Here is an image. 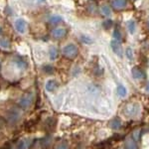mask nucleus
I'll return each instance as SVG.
<instances>
[{
  "mask_svg": "<svg viewBox=\"0 0 149 149\" xmlns=\"http://www.w3.org/2000/svg\"><path fill=\"white\" fill-rule=\"evenodd\" d=\"M4 117H5V120L8 122L9 124H15L16 122H17L19 119H20L21 113H20V111H19L18 109L12 107V109H8L5 112V115H4Z\"/></svg>",
  "mask_w": 149,
  "mask_h": 149,
  "instance_id": "obj_1",
  "label": "nucleus"
},
{
  "mask_svg": "<svg viewBox=\"0 0 149 149\" xmlns=\"http://www.w3.org/2000/svg\"><path fill=\"white\" fill-rule=\"evenodd\" d=\"M78 47L74 44H69L63 48V55L68 59H74L78 56Z\"/></svg>",
  "mask_w": 149,
  "mask_h": 149,
  "instance_id": "obj_2",
  "label": "nucleus"
},
{
  "mask_svg": "<svg viewBox=\"0 0 149 149\" xmlns=\"http://www.w3.org/2000/svg\"><path fill=\"white\" fill-rule=\"evenodd\" d=\"M33 100H34V95H33V93H25V95L19 100V102H18L19 107H21V109H28V107L32 104Z\"/></svg>",
  "mask_w": 149,
  "mask_h": 149,
  "instance_id": "obj_3",
  "label": "nucleus"
},
{
  "mask_svg": "<svg viewBox=\"0 0 149 149\" xmlns=\"http://www.w3.org/2000/svg\"><path fill=\"white\" fill-rule=\"evenodd\" d=\"M110 47H111V50L113 51V53L117 57H119V58L123 57V49H122V46L119 41H117L115 39L111 40V42H110Z\"/></svg>",
  "mask_w": 149,
  "mask_h": 149,
  "instance_id": "obj_4",
  "label": "nucleus"
},
{
  "mask_svg": "<svg viewBox=\"0 0 149 149\" xmlns=\"http://www.w3.org/2000/svg\"><path fill=\"white\" fill-rule=\"evenodd\" d=\"M15 29L17 32H19L20 34H24L26 32V29H27V23H26L25 20L19 18L15 21Z\"/></svg>",
  "mask_w": 149,
  "mask_h": 149,
  "instance_id": "obj_5",
  "label": "nucleus"
},
{
  "mask_svg": "<svg viewBox=\"0 0 149 149\" xmlns=\"http://www.w3.org/2000/svg\"><path fill=\"white\" fill-rule=\"evenodd\" d=\"M52 36L57 40H60V39H63L65 36L67 35V30L65 28H62V27H59V28H55L54 30L52 31Z\"/></svg>",
  "mask_w": 149,
  "mask_h": 149,
  "instance_id": "obj_6",
  "label": "nucleus"
},
{
  "mask_svg": "<svg viewBox=\"0 0 149 149\" xmlns=\"http://www.w3.org/2000/svg\"><path fill=\"white\" fill-rule=\"evenodd\" d=\"M127 5V0H112L111 6L115 10H122Z\"/></svg>",
  "mask_w": 149,
  "mask_h": 149,
  "instance_id": "obj_7",
  "label": "nucleus"
},
{
  "mask_svg": "<svg viewBox=\"0 0 149 149\" xmlns=\"http://www.w3.org/2000/svg\"><path fill=\"white\" fill-rule=\"evenodd\" d=\"M131 74L135 80H141V79L145 78V74L141 69L137 68V67H134L131 70Z\"/></svg>",
  "mask_w": 149,
  "mask_h": 149,
  "instance_id": "obj_8",
  "label": "nucleus"
},
{
  "mask_svg": "<svg viewBox=\"0 0 149 149\" xmlns=\"http://www.w3.org/2000/svg\"><path fill=\"white\" fill-rule=\"evenodd\" d=\"M14 63H15L16 66H17L18 68L21 69V70L26 69V68H27V66H28L26 60L23 59V58H21V57H15V58H14Z\"/></svg>",
  "mask_w": 149,
  "mask_h": 149,
  "instance_id": "obj_9",
  "label": "nucleus"
},
{
  "mask_svg": "<svg viewBox=\"0 0 149 149\" xmlns=\"http://www.w3.org/2000/svg\"><path fill=\"white\" fill-rule=\"evenodd\" d=\"M124 146H125V149H138L137 144H136L135 140H134L132 137H128L125 139Z\"/></svg>",
  "mask_w": 149,
  "mask_h": 149,
  "instance_id": "obj_10",
  "label": "nucleus"
},
{
  "mask_svg": "<svg viewBox=\"0 0 149 149\" xmlns=\"http://www.w3.org/2000/svg\"><path fill=\"white\" fill-rule=\"evenodd\" d=\"M58 86V83L55 80H49L46 83V86H45V88H46L47 92H54L55 90L57 88Z\"/></svg>",
  "mask_w": 149,
  "mask_h": 149,
  "instance_id": "obj_11",
  "label": "nucleus"
},
{
  "mask_svg": "<svg viewBox=\"0 0 149 149\" xmlns=\"http://www.w3.org/2000/svg\"><path fill=\"white\" fill-rule=\"evenodd\" d=\"M110 127L114 130L116 129H119L121 127V121L119 118H113L111 121H110Z\"/></svg>",
  "mask_w": 149,
  "mask_h": 149,
  "instance_id": "obj_12",
  "label": "nucleus"
},
{
  "mask_svg": "<svg viewBox=\"0 0 149 149\" xmlns=\"http://www.w3.org/2000/svg\"><path fill=\"white\" fill-rule=\"evenodd\" d=\"M62 21H63V18L59 15H53L49 18V22L53 25H57V24L61 23Z\"/></svg>",
  "mask_w": 149,
  "mask_h": 149,
  "instance_id": "obj_13",
  "label": "nucleus"
},
{
  "mask_svg": "<svg viewBox=\"0 0 149 149\" xmlns=\"http://www.w3.org/2000/svg\"><path fill=\"white\" fill-rule=\"evenodd\" d=\"M100 12H102V14L103 16H105V17H109L111 15V10H110L109 5H102L100 7Z\"/></svg>",
  "mask_w": 149,
  "mask_h": 149,
  "instance_id": "obj_14",
  "label": "nucleus"
},
{
  "mask_svg": "<svg viewBox=\"0 0 149 149\" xmlns=\"http://www.w3.org/2000/svg\"><path fill=\"white\" fill-rule=\"evenodd\" d=\"M29 146H30V142H29V140L24 139V140H21L20 142L17 144V146H16L15 149H27Z\"/></svg>",
  "mask_w": 149,
  "mask_h": 149,
  "instance_id": "obj_15",
  "label": "nucleus"
},
{
  "mask_svg": "<svg viewBox=\"0 0 149 149\" xmlns=\"http://www.w3.org/2000/svg\"><path fill=\"white\" fill-rule=\"evenodd\" d=\"M116 92H117V95H118L120 97H126V95H127V91H126V88H124L123 86H121V85H119L118 86H117Z\"/></svg>",
  "mask_w": 149,
  "mask_h": 149,
  "instance_id": "obj_16",
  "label": "nucleus"
},
{
  "mask_svg": "<svg viewBox=\"0 0 149 149\" xmlns=\"http://www.w3.org/2000/svg\"><path fill=\"white\" fill-rule=\"evenodd\" d=\"M49 56H50V59L52 60V61H54V60H56L58 58V50L56 47H51L49 50Z\"/></svg>",
  "mask_w": 149,
  "mask_h": 149,
  "instance_id": "obj_17",
  "label": "nucleus"
},
{
  "mask_svg": "<svg viewBox=\"0 0 149 149\" xmlns=\"http://www.w3.org/2000/svg\"><path fill=\"white\" fill-rule=\"evenodd\" d=\"M137 111H138V109H136V107L133 104H130L126 107V112L128 115H134L137 113Z\"/></svg>",
  "mask_w": 149,
  "mask_h": 149,
  "instance_id": "obj_18",
  "label": "nucleus"
},
{
  "mask_svg": "<svg viewBox=\"0 0 149 149\" xmlns=\"http://www.w3.org/2000/svg\"><path fill=\"white\" fill-rule=\"evenodd\" d=\"M127 27H128V30L131 34H133L135 32V29H136V24H135V21L134 20H129L127 22Z\"/></svg>",
  "mask_w": 149,
  "mask_h": 149,
  "instance_id": "obj_19",
  "label": "nucleus"
},
{
  "mask_svg": "<svg viewBox=\"0 0 149 149\" xmlns=\"http://www.w3.org/2000/svg\"><path fill=\"white\" fill-rule=\"evenodd\" d=\"M125 55H126L127 59H128L129 61H132V60H133V50H132L130 47H127L126 48Z\"/></svg>",
  "mask_w": 149,
  "mask_h": 149,
  "instance_id": "obj_20",
  "label": "nucleus"
},
{
  "mask_svg": "<svg viewBox=\"0 0 149 149\" xmlns=\"http://www.w3.org/2000/svg\"><path fill=\"white\" fill-rule=\"evenodd\" d=\"M0 47L4 48V49H8L10 47V42L7 39H2L0 40Z\"/></svg>",
  "mask_w": 149,
  "mask_h": 149,
  "instance_id": "obj_21",
  "label": "nucleus"
},
{
  "mask_svg": "<svg viewBox=\"0 0 149 149\" xmlns=\"http://www.w3.org/2000/svg\"><path fill=\"white\" fill-rule=\"evenodd\" d=\"M113 38L115 40H117V41H119L120 42L121 41V33H120V31H119V29H114V31H113Z\"/></svg>",
  "mask_w": 149,
  "mask_h": 149,
  "instance_id": "obj_22",
  "label": "nucleus"
},
{
  "mask_svg": "<svg viewBox=\"0 0 149 149\" xmlns=\"http://www.w3.org/2000/svg\"><path fill=\"white\" fill-rule=\"evenodd\" d=\"M43 71H44L46 74H53V72H54V68H53L52 66H50V65H46V66L43 67Z\"/></svg>",
  "mask_w": 149,
  "mask_h": 149,
  "instance_id": "obj_23",
  "label": "nucleus"
},
{
  "mask_svg": "<svg viewBox=\"0 0 149 149\" xmlns=\"http://www.w3.org/2000/svg\"><path fill=\"white\" fill-rule=\"evenodd\" d=\"M81 42L85 43V44H92V43H93V40L91 39L90 37L86 36V35L81 36Z\"/></svg>",
  "mask_w": 149,
  "mask_h": 149,
  "instance_id": "obj_24",
  "label": "nucleus"
},
{
  "mask_svg": "<svg viewBox=\"0 0 149 149\" xmlns=\"http://www.w3.org/2000/svg\"><path fill=\"white\" fill-rule=\"evenodd\" d=\"M139 134H140V129H135V130L132 132V138H133L135 141H137L139 137H140Z\"/></svg>",
  "mask_w": 149,
  "mask_h": 149,
  "instance_id": "obj_25",
  "label": "nucleus"
},
{
  "mask_svg": "<svg viewBox=\"0 0 149 149\" xmlns=\"http://www.w3.org/2000/svg\"><path fill=\"white\" fill-rule=\"evenodd\" d=\"M102 26H103V28H105V29H109L112 26V21L110 20V19H107V20H105L104 22L102 23Z\"/></svg>",
  "mask_w": 149,
  "mask_h": 149,
  "instance_id": "obj_26",
  "label": "nucleus"
},
{
  "mask_svg": "<svg viewBox=\"0 0 149 149\" xmlns=\"http://www.w3.org/2000/svg\"><path fill=\"white\" fill-rule=\"evenodd\" d=\"M57 149H69V146L67 143H61L57 146Z\"/></svg>",
  "mask_w": 149,
  "mask_h": 149,
  "instance_id": "obj_27",
  "label": "nucleus"
},
{
  "mask_svg": "<svg viewBox=\"0 0 149 149\" xmlns=\"http://www.w3.org/2000/svg\"><path fill=\"white\" fill-rule=\"evenodd\" d=\"M4 127V121L2 120V118H0V130Z\"/></svg>",
  "mask_w": 149,
  "mask_h": 149,
  "instance_id": "obj_28",
  "label": "nucleus"
},
{
  "mask_svg": "<svg viewBox=\"0 0 149 149\" xmlns=\"http://www.w3.org/2000/svg\"><path fill=\"white\" fill-rule=\"evenodd\" d=\"M145 90H146V92L149 93V81L147 83V85H146V88H145Z\"/></svg>",
  "mask_w": 149,
  "mask_h": 149,
  "instance_id": "obj_29",
  "label": "nucleus"
},
{
  "mask_svg": "<svg viewBox=\"0 0 149 149\" xmlns=\"http://www.w3.org/2000/svg\"><path fill=\"white\" fill-rule=\"evenodd\" d=\"M42 1H44V0H38V2H39V3H41Z\"/></svg>",
  "mask_w": 149,
  "mask_h": 149,
  "instance_id": "obj_30",
  "label": "nucleus"
},
{
  "mask_svg": "<svg viewBox=\"0 0 149 149\" xmlns=\"http://www.w3.org/2000/svg\"><path fill=\"white\" fill-rule=\"evenodd\" d=\"M1 33H2V29H1V27H0V35H1Z\"/></svg>",
  "mask_w": 149,
  "mask_h": 149,
  "instance_id": "obj_31",
  "label": "nucleus"
},
{
  "mask_svg": "<svg viewBox=\"0 0 149 149\" xmlns=\"http://www.w3.org/2000/svg\"><path fill=\"white\" fill-rule=\"evenodd\" d=\"M147 25H148V29H149V21H148V23H147Z\"/></svg>",
  "mask_w": 149,
  "mask_h": 149,
  "instance_id": "obj_32",
  "label": "nucleus"
},
{
  "mask_svg": "<svg viewBox=\"0 0 149 149\" xmlns=\"http://www.w3.org/2000/svg\"><path fill=\"white\" fill-rule=\"evenodd\" d=\"M119 149H122V148H119Z\"/></svg>",
  "mask_w": 149,
  "mask_h": 149,
  "instance_id": "obj_33",
  "label": "nucleus"
}]
</instances>
